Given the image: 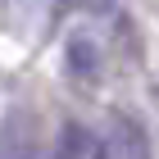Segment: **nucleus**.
<instances>
[{"mask_svg":"<svg viewBox=\"0 0 159 159\" xmlns=\"http://www.w3.org/2000/svg\"><path fill=\"white\" fill-rule=\"evenodd\" d=\"M100 159H150L146 127L136 118H114L109 136H100Z\"/></svg>","mask_w":159,"mask_h":159,"instance_id":"obj_1","label":"nucleus"},{"mask_svg":"<svg viewBox=\"0 0 159 159\" xmlns=\"http://www.w3.org/2000/svg\"><path fill=\"white\" fill-rule=\"evenodd\" d=\"M64 64H68V73H73L77 82H96L100 55H96V46H91V37H68V46H64Z\"/></svg>","mask_w":159,"mask_h":159,"instance_id":"obj_2","label":"nucleus"},{"mask_svg":"<svg viewBox=\"0 0 159 159\" xmlns=\"http://www.w3.org/2000/svg\"><path fill=\"white\" fill-rule=\"evenodd\" d=\"M96 141H100L96 132H86V127H77V123H68L59 150H64V159H100V146H96Z\"/></svg>","mask_w":159,"mask_h":159,"instance_id":"obj_3","label":"nucleus"}]
</instances>
